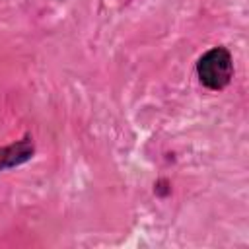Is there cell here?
Segmentation results:
<instances>
[{"instance_id":"obj_2","label":"cell","mask_w":249,"mask_h":249,"mask_svg":"<svg viewBox=\"0 0 249 249\" xmlns=\"http://www.w3.org/2000/svg\"><path fill=\"white\" fill-rule=\"evenodd\" d=\"M35 156V140L31 134H23L19 140L0 146V171L19 167Z\"/></svg>"},{"instance_id":"obj_1","label":"cell","mask_w":249,"mask_h":249,"mask_svg":"<svg viewBox=\"0 0 249 249\" xmlns=\"http://www.w3.org/2000/svg\"><path fill=\"white\" fill-rule=\"evenodd\" d=\"M195 70H196L198 82L206 89L222 91L230 86L233 78V56L226 47L216 45L198 56Z\"/></svg>"}]
</instances>
